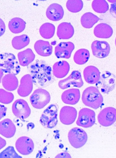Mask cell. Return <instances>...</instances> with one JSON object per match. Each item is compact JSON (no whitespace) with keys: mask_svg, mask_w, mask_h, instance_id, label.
<instances>
[{"mask_svg":"<svg viewBox=\"0 0 116 158\" xmlns=\"http://www.w3.org/2000/svg\"><path fill=\"white\" fill-rule=\"evenodd\" d=\"M33 84L39 88L46 87L55 81L51 68L43 60H38L28 68Z\"/></svg>","mask_w":116,"mask_h":158,"instance_id":"cell-1","label":"cell"},{"mask_svg":"<svg viewBox=\"0 0 116 158\" xmlns=\"http://www.w3.org/2000/svg\"><path fill=\"white\" fill-rule=\"evenodd\" d=\"M82 101L86 106L95 110L100 107L103 102V98L99 90L91 86L86 88L83 93Z\"/></svg>","mask_w":116,"mask_h":158,"instance_id":"cell-2","label":"cell"},{"mask_svg":"<svg viewBox=\"0 0 116 158\" xmlns=\"http://www.w3.org/2000/svg\"><path fill=\"white\" fill-rule=\"evenodd\" d=\"M0 68L5 73H11L16 76L18 74L20 70L15 56L13 54L7 52L0 54Z\"/></svg>","mask_w":116,"mask_h":158,"instance_id":"cell-3","label":"cell"},{"mask_svg":"<svg viewBox=\"0 0 116 158\" xmlns=\"http://www.w3.org/2000/svg\"><path fill=\"white\" fill-rule=\"evenodd\" d=\"M58 110V105L51 104L42 113L40 122L42 126L47 129H51L56 126L58 121L57 115Z\"/></svg>","mask_w":116,"mask_h":158,"instance_id":"cell-4","label":"cell"},{"mask_svg":"<svg viewBox=\"0 0 116 158\" xmlns=\"http://www.w3.org/2000/svg\"><path fill=\"white\" fill-rule=\"evenodd\" d=\"M116 77L108 71L103 72L98 81L96 83V88L104 94H108L115 88Z\"/></svg>","mask_w":116,"mask_h":158,"instance_id":"cell-5","label":"cell"},{"mask_svg":"<svg viewBox=\"0 0 116 158\" xmlns=\"http://www.w3.org/2000/svg\"><path fill=\"white\" fill-rule=\"evenodd\" d=\"M50 100L49 92L42 88L35 90L30 98L32 105L34 108L38 109L43 108L49 103Z\"/></svg>","mask_w":116,"mask_h":158,"instance_id":"cell-6","label":"cell"},{"mask_svg":"<svg viewBox=\"0 0 116 158\" xmlns=\"http://www.w3.org/2000/svg\"><path fill=\"white\" fill-rule=\"evenodd\" d=\"M69 141L74 148L78 149L83 146L86 143L87 135L85 131L78 127L71 129L68 135Z\"/></svg>","mask_w":116,"mask_h":158,"instance_id":"cell-7","label":"cell"},{"mask_svg":"<svg viewBox=\"0 0 116 158\" xmlns=\"http://www.w3.org/2000/svg\"><path fill=\"white\" fill-rule=\"evenodd\" d=\"M96 123V113L89 109L84 108L81 109L78 114L76 122L77 125L80 127L89 128Z\"/></svg>","mask_w":116,"mask_h":158,"instance_id":"cell-8","label":"cell"},{"mask_svg":"<svg viewBox=\"0 0 116 158\" xmlns=\"http://www.w3.org/2000/svg\"><path fill=\"white\" fill-rule=\"evenodd\" d=\"M83 85L81 73L78 70L73 71L68 77L60 81L58 83L59 88L62 89L74 87L80 88Z\"/></svg>","mask_w":116,"mask_h":158,"instance_id":"cell-9","label":"cell"},{"mask_svg":"<svg viewBox=\"0 0 116 158\" xmlns=\"http://www.w3.org/2000/svg\"><path fill=\"white\" fill-rule=\"evenodd\" d=\"M13 113L17 118L24 121L31 113V110L28 103L22 99L16 100L12 107Z\"/></svg>","mask_w":116,"mask_h":158,"instance_id":"cell-10","label":"cell"},{"mask_svg":"<svg viewBox=\"0 0 116 158\" xmlns=\"http://www.w3.org/2000/svg\"><path fill=\"white\" fill-rule=\"evenodd\" d=\"M99 123L104 127H109L113 124L116 120V110L112 107L105 108L98 115Z\"/></svg>","mask_w":116,"mask_h":158,"instance_id":"cell-11","label":"cell"},{"mask_svg":"<svg viewBox=\"0 0 116 158\" xmlns=\"http://www.w3.org/2000/svg\"><path fill=\"white\" fill-rule=\"evenodd\" d=\"M91 48L93 55L101 59L108 56L110 51L109 44L105 41H94L91 44Z\"/></svg>","mask_w":116,"mask_h":158,"instance_id":"cell-12","label":"cell"},{"mask_svg":"<svg viewBox=\"0 0 116 158\" xmlns=\"http://www.w3.org/2000/svg\"><path fill=\"white\" fill-rule=\"evenodd\" d=\"M16 147L18 152L24 155H28L34 150V145L31 139L26 136L20 137L16 141Z\"/></svg>","mask_w":116,"mask_h":158,"instance_id":"cell-13","label":"cell"},{"mask_svg":"<svg viewBox=\"0 0 116 158\" xmlns=\"http://www.w3.org/2000/svg\"><path fill=\"white\" fill-rule=\"evenodd\" d=\"M77 111L75 108L65 106L61 109L60 119L61 122L66 125H70L75 122L77 117Z\"/></svg>","mask_w":116,"mask_h":158,"instance_id":"cell-14","label":"cell"},{"mask_svg":"<svg viewBox=\"0 0 116 158\" xmlns=\"http://www.w3.org/2000/svg\"><path fill=\"white\" fill-rule=\"evenodd\" d=\"M75 48L74 45L72 42H61L56 47L55 55L58 58L69 59Z\"/></svg>","mask_w":116,"mask_h":158,"instance_id":"cell-15","label":"cell"},{"mask_svg":"<svg viewBox=\"0 0 116 158\" xmlns=\"http://www.w3.org/2000/svg\"><path fill=\"white\" fill-rule=\"evenodd\" d=\"M33 89V82L31 76L30 74H27L21 79L17 92L20 96L26 97L30 94Z\"/></svg>","mask_w":116,"mask_h":158,"instance_id":"cell-16","label":"cell"},{"mask_svg":"<svg viewBox=\"0 0 116 158\" xmlns=\"http://www.w3.org/2000/svg\"><path fill=\"white\" fill-rule=\"evenodd\" d=\"M80 98V91L77 89H71L66 90L62 93L61 96L63 102L71 105L77 104Z\"/></svg>","mask_w":116,"mask_h":158,"instance_id":"cell-17","label":"cell"},{"mask_svg":"<svg viewBox=\"0 0 116 158\" xmlns=\"http://www.w3.org/2000/svg\"><path fill=\"white\" fill-rule=\"evenodd\" d=\"M46 15L49 19L57 22L63 18L64 15V10L59 4L53 3L47 8Z\"/></svg>","mask_w":116,"mask_h":158,"instance_id":"cell-18","label":"cell"},{"mask_svg":"<svg viewBox=\"0 0 116 158\" xmlns=\"http://www.w3.org/2000/svg\"><path fill=\"white\" fill-rule=\"evenodd\" d=\"M16 131V126L11 120L7 118L0 122V134L5 137L8 139L13 137Z\"/></svg>","mask_w":116,"mask_h":158,"instance_id":"cell-19","label":"cell"},{"mask_svg":"<svg viewBox=\"0 0 116 158\" xmlns=\"http://www.w3.org/2000/svg\"><path fill=\"white\" fill-rule=\"evenodd\" d=\"M83 75L84 79L89 84H96L99 80L100 72L96 67L89 66L84 69Z\"/></svg>","mask_w":116,"mask_h":158,"instance_id":"cell-20","label":"cell"},{"mask_svg":"<svg viewBox=\"0 0 116 158\" xmlns=\"http://www.w3.org/2000/svg\"><path fill=\"white\" fill-rule=\"evenodd\" d=\"M52 69L54 76L58 78H62L68 74L70 70V65L66 61H60L55 63Z\"/></svg>","mask_w":116,"mask_h":158,"instance_id":"cell-21","label":"cell"},{"mask_svg":"<svg viewBox=\"0 0 116 158\" xmlns=\"http://www.w3.org/2000/svg\"><path fill=\"white\" fill-rule=\"evenodd\" d=\"M74 34V30L70 23L63 22L58 26L57 35L60 39L67 40L71 38Z\"/></svg>","mask_w":116,"mask_h":158,"instance_id":"cell-22","label":"cell"},{"mask_svg":"<svg viewBox=\"0 0 116 158\" xmlns=\"http://www.w3.org/2000/svg\"><path fill=\"white\" fill-rule=\"evenodd\" d=\"M34 48L37 53L42 56H49L52 53V47L48 41L38 40L36 42Z\"/></svg>","mask_w":116,"mask_h":158,"instance_id":"cell-23","label":"cell"},{"mask_svg":"<svg viewBox=\"0 0 116 158\" xmlns=\"http://www.w3.org/2000/svg\"><path fill=\"white\" fill-rule=\"evenodd\" d=\"M113 29L106 23H101L96 26L94 29V34L98 38L108 39L113 35Z\"/></svg>","mask_w":116,"mask_h":158,"instance_id":"cell-24","label":"cell"},{"mask_svg":"<svg viewBox=\"0 0 116 158\" xmlns=\"http://www.w3.org/2000/svg\"><path fill=\"white\" fill-rule=\"evenodd\" d=\"M18 57L20 65L25 67L28 66L34 60L35 55L33 51L29 48L19 52Z\"/></svg>","mask_w":116,"mask_h":158,"instance_id":"cell-25","label":"cell"},{"mask_svg":"<svg viewBox=\"0 0 116 158\" xmlns=\"http://www.w3.org/2000/svg\"><path fill=\"white\" fill-rule=\"evenodd\" d=\"M2 84L4 88L9 91L16 90L18 86V80L16 76L8 73L2 79Z\"/></svg>","mask_w":116,"mask_h":158,"instance_id":"cell-26","label":"cell"},{"mask_svg":"<svg viewBox=\"0 0 116 158\" xmlns=\"http://www.w3.org/2000/svg\"><path fill=\"white\" fill-rule=\"evenodd\" d=\"M26 23L22 19L19 18H14L10 21L8 27L11 31L15 34H18L25 30Z\"/></svg>","mask_w":116,"mask_h":158,"instance_id":"cell-27","label":"cell"},{"mask_svg":"<svg viewBox=\"0 0 116 158\" xmlns=\"http://www.w3.org/2000/svg\"><path fill=\"white\" fill-rule=\"evenodd\" d=\"M100 20L96 15L91 13L88 12L81 17V22L83 27L86 28H91Z\"/></svg>","mask_w":116,"mask_h":158,"instance_id":"cell-28","label":"cell"},{"mask_svg":"<svg viewBox=\"0 0 116 158\" xmlns=\"http://www.w3.org/2000/svg\"><path fill=\"white\" fill-rule=\"evenodd\" d=\"M90 57L89 51L86 49L77 51L74 56V61L78 65H83L88 61Z\"/></svg>","mask_w":116,"mask_h":158,"instance_id":"cell-29","label":"cell"},{"mask_svg":"<svg viewBox=\"0 0 116 158\" xmlns=\"http://www.w3.org/2000/svg\"><path fill=\"white\" fill-rule=\"evenodd\" d=\"M30 43V39L26 35L14 37L12 41L13 47L16 50H20L28 46Z\"/></svg>","mask_w":116,"mask_h":158,"instance_id":"cell-30","label":"cell"},{"mask_svg":"<svg viewBox=\"0 0 116 158\" xmlns=\"http://www.w3.org/2000/svg\"><path fill=\"white\" fill-rule=\"evenodd\" d=\"M55 26L51 23H46L42 25L39 29L41 36L45 39H50L54 36L55 31Z\"/></svg>","mask_w":116,"mask_h":158,"instance_id":"cell-31","label":"cell"},{"mask_svg":"<svg viewBox=\"0 0 116 158\" xmlns=\"http://www.w3.org/2000/svg\"><path fill=\"white\" fill-rule=\"evenodd\" d=\"M92 7L94 11L100 14L106 12L109 9V5L105 0L93 1L92 3Z\"/></svg>","mask_w":116,"mask_h":158,"instance_id":"cell-32","label":"cell"},{"mask_svg":"<svg viewBox=\"0 0 116 158\" xmlns=\"http://www.w3.org/2000/svg\"><path fill=\"white\" fill-rule=\"evenodd\" d=\"M67 9L71 12L76 13L81 11L83 6V2L81 0H69L66 3Z\"/></svg>","mask_w":116,"mask_h":158,"instance_id":"cell-33","label":"cell"},{"mask_svg":"<svg viewBox=\"0 0 116 158\" xmlns=\"http://www.w3.org/2000/svg\"><path fill=\"white\" fill-rule=\"evenodd\" d=\"M14 98L13 94L4 89H0V102L8 104L12 102Z\"/></svg>","mask_w":116,"mask_h":158,"instance_id":"cell-34","label":"cell"},{"mask_svg":"<svg viewBox=\"0 0 116 158\" xmlns=\"http://www.w3.org/2000/svg\"><path fill=\"white\" fill-rule=\"evenodd\" d=\"M22 157L16 152L14 147L9 146L0 153V158H20Z\"/></svg>","mask_w":116,"mask_h":158,"instance_id":"cell-35","label":"cell"},{"mask_svg":"<svg viewBox=\"0 0 116 158\" xmlns=\"http://www.w3.org/2000/svg\"><path fill=\"white\" fill-rule=\"evenodd\" d=\"M7 108L0 104V120L5 117L6 114Z\"/></svg>","mask_w":116,"mask_h":158,"instance_id":"cell-36","label":"cell"},{"mask_svg":"<svg viewBox=\"0 0 116 158\" xmlns=\"http://www.w3.org/2000/svg\"><path fill=\"white\" fill-rule=\"evenodd\" d=\"M6 30V26L4 21L0 18V37L4 34Z\"/></svg>","mask_w":116,"mask_h":158,"instance_id":"cell-37","label":"cell"},{"mask_svg":"<svg viewBox=\"0 0 116 158\" xmlns=\"http://www.w3.org/2000/svg\"><path fill=\"white\" fill-rule=\"evenodd\" d=\"M56 158H71L70 155L67 152L61 153L58 155Z\"/></svg>","mask_w":116,"mask_h":158,"instance_id":"cell-38","label":"cell"},{"mask_svg":"<svg viewBox=\"0 0 116 158\" xmlns=\"http://www.w3.org/2000/svg\"><path fill=\"white\" fill-rule=\"evenodd\" d=\"M6 144V140L0 136V150L4 148Z\"/></svg>","mask_w":116,"mask_h":158,"instance_id":"cell-39","label":"cell"},{"mask_svg":"<svg viewBox=\"0 0 116 158\" xmlns=\"http://www.w3.org/2000/svg\"><path fill=\"white\" fill-rule=\"evenodd\" d=\"M4 75L3 72L1 68H0V83L1 82L2 78Z\"/></svg>","mask_w":116,"mask_h":158,"instance_id":"cell-40","label":"cell"}]
</instances>
